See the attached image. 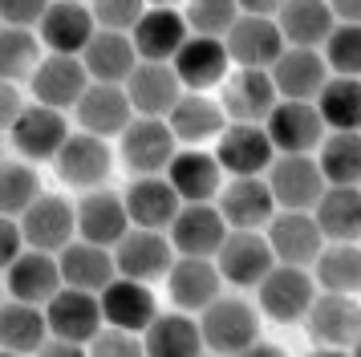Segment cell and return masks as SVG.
<instances>
[{
  "mask_svg": "<svg viewBox=\"0 0 361 357\" xmlns=\"http://www.w3.org/2000/svg\"><path fill=\"white\" fill-rule=\"evenodd\" d=\"M317 167L329 187H361V134H325Z\"/></svg>",
  "mask_w": 361,
  "mask_h": 357,
  "instance_id": "obj_41",
  "label": "cell"
},
{
  "mask_svg": "<svg viewBox=\"0 0 361 357\" xmlns=\"http://www.w3.org/2000/svg\"><path fill=\"white\" fill-rule=\"evenodd\" d=\"M82 65L90 81H102V85H126L130 73L138 69V53H134V41L122 37V32H94V41L85 45Z\"/></svg>",
  "mask_w": 361,
  "mask_h": 357,
  "instance_id": "obj_35",
  "label": "cell"
},
{
  "mask_svg": "<svg viewBox=\"0 0 361 357\" xmlns=\"http://www.w3.org/2000/svg\"><path fill=\"white\" fill-rule=\"evenodd\" d=\"M8 138H13V146H17V155L29 167L33 162H53L57 159V150L66 146L69 138V122L66 114L49 110V106H25L20 110V118L13 122V130H8Z\"/></svg>",
  "mask_w": 361,
  "mask_h": 357,
  "instance_id": "obj_18",
  "label": "cell"
},
{
  "mask_svg": "<svg viewBox=\"0 0 361 357\" xmlns=\"http://www.w3.org/2000/svg\"><path fill=\"white\" fill-rule=\"evenodd\" d=\"M215 159L231 178H260L276 162V146L264 126L252 122H228V130L215 138Z\"/></svg>",
  "mask_w": 361,
  "mask_h": 357,
  "instance_id": "obj_6",
  "label": "cell"
},
{
  "mask_svg": "<svg viewBox=\"0 0 361 357\" xmlns=\"http://www.w3.org/2000/svg\"><path fill=\"white\" fill-rule=\"evenodd\" d=\"M228 57L235 69H272L280 61V53H284V37L276 29V16H244L235 20V29L228 32Z\"/></svg>",
  "mask_w": 361,
  "mask_h": 357,
  "instance_id": "obj_20",
  "label": "cell"
},
{
  "mask_svg": "<svg viewBox=\"0 0 361 357\" xmlns=\"http://www.w3.org/2000/svg\"><path fill=\"white\" fill-rule=\"evenodd\" d=\"M61 264V280L66 289H78V292H94L102 296L106 284L118 280V264H114V252L110 248H98V243H85V240H73L57 256Z\"/></svg>",
  "mask_w": 361,
  "mask_h": 357,
  "instance_id": "obj_33",
  "label": "cell"
},
{
  "mask_svg": "<svg viewBox=\"0 0 361 357\" xmlns=\"http://www.w3.org/2000/svg\"><path fill=\"white\" fill-rule=\"evenodd\" d=\"M122 90L130 97L134 118H163V122L166 114L179 106V97L187 94L175 65H154V61H138V69L130 73V81Z\"/></svg>",
  "mask_w": 361,
  "mask_h": 357,
  "instance_id": "obj_25",
  "label": "cell"
},
{
  "mask_svg": "<svg viewBox=\"0 0 361 357\" xmlns=\"http://www.w3.org/2000/svg\"><path fill=\"white\" fill-rule=\"evenodd\" d=\"M317 292L333 296H361V243H325L321 260L312 264Z\"/></svg>",
  "mask_w": 361,
  "mask_h": 357,
  "instance_id": "obj_39",
  "label": "cell"
},
{
  "mask_svg": "<svg viewBox=\"0 0 361 357\" xmlns=\"http://www.w3.org/2000/svg\"><path fill=\"white\" fill-rule=\"evenodd\" d=\"M0 162H4V146H0Z\"/></svg>",
  "mask_w": 361,
  "mask_h": 357,
  "instance_id": "obj_58",
  "label": "cell"
},
{
  "mask_svg": "<svg viewBox=\"0 0 361 357\" xmlns=\"http://www.w3.org/2000/svg\"><path fill=\"white\" fill-rule=\"evenodd\" d=\"M264 240L272 248L276 264L284 268H309L321 260L325 252V236L312 219V211H276L272 224L264 227Z\"/></svg>",
  "mask_w": 361,
  "mask_h": 357,
  "instance_id": "obj_4",
  "label": "cell"
},
{
  "mask_svg": "<svg viewBox=\"0 0 361 357\" xmlns=\"http://www.w3.org/2000/svg\"><path fill=\"white\" fill-rule=\"evenodd\" d=\"M215 207L231 231H264L276 215V199L264 178H231V183H224Z\"/></svg>",
  "mask_w": 361,
  "mask_h": 357,
  "instance_id": "obj_26",
  "label": "cell"
},
{
  "mask_svg": "<svg viewBox=\"0 0 361 357\" xmlns=\"http://www.w3.org/2000/svg\"><path fill=\"white\" fill-rule=\"evenodd\" d=\"M349 353H353V357H361V341H357V345H353V349H349Z\"/></svg>",
  "mask_w": 361,
  "mask_h": 357,
  "instance_id": "obj_55",
  "label": "cell"
},
{
  "mask_svg": "<svg viewBox=\"0 0 361 357\" xmlns=\"http://www.w3.org/2000/svg\"><path fill=\"white\" fill-rule=\"evenodd\" d=\"M90 85L94 81L85 73L82 57H57V53H45V61L37 65L33 81H29L37 106H49L57 114L78 110V102H82V94Z\"/></svg>",
  "mask_w": 361,
  "mask_h": 357,
  "instance_id": "obj_14",
  "label": "cell"
},
{
  "mask_svg": "<svg viewBox=\"0 0 361 357\" xmlns=\"http://www.w3.org/2000/svg\"><path fill=\"white\" fill-rule=\"evenodd\" d=\"M110 167H114V150L110 143H102L94 134H69L66 146L57 150L53 159V171L66 187H82V191H98L102 183L110 178Z\"/></svg>",
  "mask_w": 361,
  "mask_h": 357,
  "instance_id": "obj_12",
  "label": "cell"
},
{
  "mask_svg": "<svg viewBox=\"0 0 361 357\" xmlns=\"http://www.w3.org/2000/svg\"><path fill=\"white\" fill-rule=\"evenodd\" d=\"M264 130L276 146V155H317L325 143V122L312 102H276Z\"/></svg>",
  "mask_w": 361,
  "mask_h": 357,
  "instance_id": "obj_17",
  "label": "cell"
},
{
  "mask_svg": "<svg viewBox=\"0 0 361 357\" xmlns=\"http://www.w3.org/2000/svg\"><path fill=\"white\" fill-rule=\"evenodd\" d=\"M215 268L224 276V284L260 289V280L276 268V256L264 240V231H231L219 248V256H215Z\"/></svg>",
  "mask_w": 361,
  "mask_h": 357,
  "instance_id": "obj_16",
  "label": "cell"
},
{
  "mask_svg": "<svg viewBox=\"0 0 361 357\" xmlns=\"http://www.w3.org/2000/svg\"><path fill=\"white\" fill-rule=\"evenodd\" d=\"M240 357H288V353H284L280 345H272V341H256V345H252V349H244Z\"/></svg>",
  "mask_w": 361,
  "mask_h": 357,
  "instance_id": "obj_53",
  "label": "cell"
},
{
  "mask_svg": "<svg viewBox=\"0 0 361 357\" xmlns=\"http://www.w3.org/2000/svg\"><path fill=\"white\" fill-rule=\"evenodd\" d=\"M268 73H272L280 102H317L321 90L329 85V78H333L317 49H284Z\"/></svg>",
  "mask_w": 361,
  "mask_h": 357,
  "instance_id": "obj_28",
  "label": "cell"
},
{
  "mask_svg": "<svg viewBox=\"0 0 361 357\" xmlns=\"http://www.w3.org/2000/svg\"><path fill=\"white\" fill-rule=\"evenodd\" d=\"M203 357H215V353H203Z\"/></svg>",
  "mask_w": 361,
  "mask_h": 357,
  "instance_id": "obj_59",
  "label": "cell"
},
{
  "mask_svg": "<svg viewBox=\"0 0 361 357\" xmlns=\"http://www.w3.org/2000/svg\"><path fill=\"white\" fill-rule=\"evenodd\" d=\"M142 349L147 357H203L207 345H203V333H199V317L191 313H159L154 325L142 333Z\"/></svg>",
  "mask_w": 361,
  "mask_h": 357,
  "instance_id": "obj_34",
  "label": "cell"
},
{
  "mask_svg": "<svg viewBox=\"0 0 361 357\" xmlns=\"http://www.w3.org/2000/svg\"><path fill=\"white\" fill-rule=\"evenodd\" d=\"M0 305H4V280H0Z\"/></svg>",
  "mask_w": 361,
  "mask_h": 357,
  "instance_id": "obj_56",
  "label": "cell"
},
{
  "mask_svg": "<svg viewBox=\"0 0 361 357\" xmlns=\"http://www.w3.org/2000/svg\"><path fill=\"white\" fill-rule=\"evenodd\" d=\"M199 333L207 353L240 357L260 341V308H252L244 296H219L207 313H199Z\"/></svg>",
  "mask_w": 361,
  "mask_h": 357,
  "instance_id": "obj_1",
  "label": "cell"
},
{
  "mask_svg": "<svg viewBox=\"0 0 361 357\" xmlns=\"http://www.w3.org/2000/svg\"><path fill=\"white\" fill-rule=\"evenodd\" d=\"M337 25H361V0H333Z\"/></svg>",
  "mask_w": 361,
  "mask_h": 357,
  "instance_id": "obj_52",
  "label": "cell"
},
{
  "mask_svg": "<svg viewBox=\"0 0 361 357\" xmlns=\"http://www.w3.org/2000/svg\"><path fill=\"white\" fill-rule=\"evenodd\" d=\"M276 29L288 49H317L321 53L329 32L337 29V16H333V4H321V0H284L276 13Z\"/></svg>",
  "mask_w": 361,
  "mask_h": 357,
  "instance_id": "obj_32",
  "label": "cell"
},
{
  "mask_svg": "<svg viewBox=\"0 0 361 357\" xmlns=\"http://www.w3.org/2000/svg\"><path fill=\"white\" fill-rule=\"evenodd\" d=\"M41 195H45L41 178H37V171L29 162H8V159L0 162V215L20 219Z\"/></svg>",
  "mask_w": 361,
  "mask_h": 357,
  "instance_id": "obj_43",
  "label": "cell"
},
{
  "mask_svg": "<svg viewBox=\"0 0 361 357\" xmlns=\"http://www.w3.org/2000/svg\"><path fill=\"white\" fill-rule=\"evenodd\" d=\"M191 37H212V41H228V32L240 20V4L235 0H195L183 8Z\"/></svg>",
  "mask_w": 361,
  "mask_h": 357,
  "instance_id": "obj_44",
  "label": "cell"
},
{
  "mask_svg": "<svg viewBox=\"0 0 361 357\" xmlns=\"http://www.w3.org/2000/svg\"><path fill=\"white\" fill-rule=\"evenodd\" d=\"M166 292H171V305L179 313H207L224 296V276L215 268V260L179 256L171 276H166Z\"/></svg>",
  "mask_w": 361,
  "mask_h": 357,
  "instance_id": "obj_29",
  "label": "cell"
},
{
  "mask_svg": "<svg viewBox=\"0 0 361 357\" xmlns=\"http://www.w3.org/2000/svg\"><path fill=\"white\" fill-rule=\"evenodd\" d=\"M45 61L41 37L29 29H4L0 25V81H33L37 65Z\"/></svg>",
  "mask_w": 361,
  "mask_h": 357,
  "instance_id": "obj_42",
  "label": "cell"
},
{
  "mask_svg": "<svg viewBox=\"0 0 361 357\" xmlns=\"http://www.w3.org/2000/svg\"><path fill=\"white\" fill-rule=\"evenodd\" d=\"M166 183L175 187L183 203H215L224 191V167L215 159V150L183 146L166 167Z\"/></svg>",
  "mask_w": 361,
  "mask_h": 357,
  "instance_id": "obj_24",
  "label": "cell"
},
{
  "mask_svg": "<svg viewBox=\"0 0 361 357\" xmlns=\"http://www.w3.org/2000/svg\"><path fill=\"white\" fill-rule=\"evenodd\" d=\"M73 118H78L82 134H94L102 143H110V138H122L126 134V126L134 122V106H130V97H126L122 85H102V81H94L82 94Z\"/></svg>",
  "mask_w": 361,
  "mask_h": 357,
  "instance_id": "obj_22",
  "label": "cell"
},
{
  "mask_svg": "<svg viewBox=\"0 0 361 357\" xmlns=\"http://www.w3.org/2000/svg\"><path fill=\"white\" fill-rule=\"evenodd\" d=\"M309 357H353L349 349H312Z\"/></svg>",
  "mask_w": 361,
  "mask_h": 357,
  "instance_id": "obj_54",
  "label": "cell"
},
{
  "mask_svg": "<svg viewBox=\"0 0 361 357\" xmlns=\"http://www.w3.org/2000/svg\"><path fill=\"white\" fill-rule=\"evenodd\" d=\"M0 357H17V353H4V349H0Z\"/></svg>",
  "mask_w": 361,
  "mask_h": 357,
  "instance_id": "obj_57",
  "label": "cell"
},
{
  "mask_svg": "<svg viewBox=\"0 0 361 357\" xmlns=\"http://www.w3.org/2000/svg\"><path fill=\"white\" fill-rule=\"evenodd\" d=\"M25 252H29V248H25V236H20V219L0 215V276L8 272Z\"/></svg>",
  "mask_w": 361,
  "mask_h": 357,
  "instance_id": "obj_49",
  "label": "cell"
},
{
  "mask_svg": "<svg viewBox=\"0 0 361 357\" xmlns=\"http://www.w3.org/2000/svg\"><path fill=\"white\" fill-rule=\"evenodd\" d=\"M122 199H126L130 227H142V231H171L175 215L183 211V199L166 183V175L130 178V187L122 191Z\"/></svg>",
  "mask_w": 361,
  "mask_h": 357,
  "instance_id": "obj_27",
  "label": "cell"
},
{
  "mask_svg": "<svg viewBox=\"0 0 361 357\" xmlns=\"http://www.w3.org/2000/svg\"><path fill=\"white\" fill-rule=\"evenodd\" d=\"M187 37H191L187 16H183V8H175V4H154V8H147L142 20H138V29L130 32L138 61H154V65L175 61L179 49L187 45Z\"/></svg>",
  "mask_w": 361,
  "mask_h": 357,
  "instance_id": "obj_15",
  "label": "cell"
},
{
  "mask_svg": "<svg viewBox=\"0 0 361 357\" xmlns=\"http://www.w3.org/2000/svg\"><path fill=\"white\" fill-rule=\"evenodd\" d=\"M171 248L175 256H187V260H215L224 240L231 236V227L224 224V215L215 203H183V211L175 215L171 224Z\"/></svg>",
  "mask_w": 361,
  "mask_h": 357,
  "instance_id": "obj_8",
  "label": "cell"
},
{
  "mask_svg": "<svg viewBox=\"0 0 361 357\" xmlns=\"http://www.w3.org/2000/svg\"><path fill=\"white\" fill-rule=\"evenodd\" d=\"M90 8H94V25L102 32H122V37H130L147 13V4H138V0H98Z\"/></svg>",
  "mask_w": 361,
  "mask_h": 357,
  "instance_id": "obj_46",
  "label": "cell"
},
{
  "mask_svg": "<svg viewBox=\"0 0 361 357\" xmlns=\"http://www.w3.org/2000/svg\"><path fill=\"white\" fill-rule=\"evenodd\" d=\"M171 65H175V73H179L187 94H207L212 85H224V81H228L231 57H228V45H224V41L187 37V45L179 49V57Z\"/></svg>",
  "mask_w": 361,
  "mask_h": 357,
  "instance_id": "obj_31",
  "label": "cell"
},
{
  "mask_svg": "<svg viewBox=\"0 0 361 357\" xmlns=\"http://www.w3.org/2000/svg\"><path fill=\"white\" fill-rule=\"evenodd\" d=\"M264 183L276 199V211H312L321 203V195L329 191L325 175L317 167V155H276Z\"/></svg>",
  "mask_w": 361,
  "mask_h": 357,
  "instance_id": "obj_2",
  "label": "cell"
},
{
  "mask_svg": "<svg viewBox=\"0 0 361 357\" xmlns=\"http://www.w3.org/2000/svg\"><path fill=\"white\" fill-rule=\"evenodd\" d=\"M45 321H49V337L73 341V345H90L106 329V321H102V301L94 292H78V289L57 292L49 305H45Z\"/></svg>",
  "mask_w": 361,
  "mask_h": 357,
  "instance_id": "obj_21",
  "label": "cell"
},
{
  "mask_svg": "<svg viewBox=\"0 0 361 357\" xmlns=\"http://www.w3.org/2000/svg\"><path fill=\"white\" fill-rule=\"evenodd\" d=\"M25 110V97L13 81H0V130H13V122L20 118Z\"/></svg>",
  "mask_w": 361,
  "mask_h": 357,
  "instance_id": "obj_50",
  "label": "cell"
},
{
  "mask_svg": "<svg viewBox=\"0 0 361 357\" xmlns=\"http://www.w3.org/2000/svg\"><path fill=\"white\" fill-rule=\"evenodd\" d=\"M85 353L90 357H147L142 349V337H134V333H122V329H102L98 337L85 345Z\"/></svg>",
  "mask_w": 361,
  "mask_h": 357,
  "instance_id": "obj_47",
  "label": "cell"
},
{
  "mask_svg": "<svg viewBox=\"0 0 361 357\" xmlns=\"http://www.w3.org/2000/svg\"><path fill=\"white\" fill-rule=\"evenodd\" d=\"M4 289H8V301L45 308L57 292L66 289L61 264H57V256H45V252H25V256L4 272Z\"/></svg>",
  "mask_w": 361,
  "mask_h": 357,
  "instance_id": "obj_30",
  "label": "cell"
},
{
  "mask_svg": "<svg viewBox=\"0 0 361 357\" xmlns=\"http://www.w3.org/2000/svg\"><path fill=\"white\" fill-rule=\"evenodd\" d=\"M20 236H25L29 252L61 256L78 236V203H69L66 195H41L33 207L20 215Z\"/></svg>",
  "mask_w": 361,
  "mask_h": 357,
  "instance_id": "obj_3",
  "label": "cell"
},
{
  "mask_svg": "<svg viewBox=\"0 0 361 357\" xmlns=\"http://www.w3.org/2000/svg\"><path fill=\"white\" fill-rule=\"evenodd\" d=\"M305 329L317 341V349H353L361 341V301L317 292L309 317H305Z\"/></svg>",
  "mask_w": 361,
  "mask_h": 357,
  "instance_id": "obj_9",
  "label": "cell"
},
{
  "mask_svg": "<svg viewBox=\"0 0 361 357\" xmlns=\"http://www.w3.org/2000/svg\"><path fill=\"white\" fill-rule=\"evenodd\" d=\"M33 357H90V353H85V345H73V341H57V337H49Z\"/></svg>",
  "mask_w": 361,
  "mask_h": 357,
  "instance_id": "obj_51",
  "label": "cell"
},
{
  "mask_svg": "<svg viewBox=\"0 0 361 357\" xmlns=\"http://www.w3.org/2000/svg\"><path fill=\"white\" fill-rule=\"evenodd\" d=\"M325 243H361V187H329L312 207Z\"/></svg>",
  "mask_w": 361,
  "mask_h": 357,
  "instance_id": "obj_37",
  "label": "cell"
},
{
  "mask_svg": "<svg viewBox=\"0 0 361 357\" xmlns=\"http://www.w3.org/2000/svg\"><path fill=\"white\" fill-rule=\"evenodd\" d=\"M321 57L333 78H361V25H337L329 32Z\"/></svg>",
  "mask_w": 361,
  "mask_h": 357,
  "instance_id": "obj_45",
  "label": "cell"
},
{
  "mask_svg": "<svg viewBox=\"0 0 361 357\" xmlns=\"http://www.w3.org/2000/svg\"><path fill=\"white\" fill-rule=\"evenodd\" d=\"M166 126H171V134L179 143L199 146V143H207V138H219L228 130V114L207 94H183L179 106L166 114Z\"/></svg>",
  "mask_w": 361,
  "mask_h": 357,
  "instance_id": "obj_36",
  "label": "cell"
},
{
  "mask_svg": "<svg viewBox=\"0 0 361 357\" xmlns=\"http://www.w3.org/2000/svg\"><path fill=\"white\" fill-rule=\"evenodd\" d=\"M98 301H102V321L110 325V329L134 333V337H142L154 325V317H159L154 289L138 284V280H126V276H118L114 284H106V292H102Z\"/></svg>",
  "mask_w": 361,
  "mask_h": 357,
  "instance_id": "obj_23",
  "label": "cell"
},
{
  "mask_svg": "<svg viewBox=\"0 0 361 357\" xmlns=\"http://www.w3.org/2000/svg\"><path fill=\"white\" fill-rule=\"evenodd\" d=\"M45 0H0V25L4 29H41V16H45Z\"/></svg>",
  "mask_w": 361,
  "mask_h": 357,
  "instance_id": "obj_48",
  "label": "cell"
},
{
  "mask_svg": "<svg viewBox=\"0 0 361 357\" xmlns=\"http://www.w3.org/2000/svg\"><path fill=\"white\" fill-rule=\"evenodd\" d=\"M175 248H171V236L166 231H142V227H130V236L114 248V264L118 276L126 280H138V284H154V280H166L171 268H175Z\"/></svg>",
  "mask_w": 361,
  "mask_h": 357,
  "instance_id": "obj_10",
  "label": "cell"
},
{
  "mask_svg": "<svg viewBox=\"0 0 361 357\" xmlns=\"http://www.w3.org/2000/svg\"><path fill=\"white\" fill-rule=\"evenodd\" d=\"M78 236L85 243H98L114 252L118 243L130 236V215H126V199L110 187L85 191L78 199Z\"/></svg>",
  "mask_w": 361,
  "mask_h": 357,
  "instance_id": "obj_19",
  "label": "cell"
},
{
  "mask_svg": "<svg viewBox=\"0 0 361 357\" xmlns=\"http://www.w3.org/2000/svg\"><path fill=\"white\" fill-rule=\"evenodd\" d=\"M312 106L329 134H361V78H329Z\"/></svg>",
  "mask_w": 361,
  "mask_h": 357,
  "instance_id": "obj_40",
  "label": "cell"
},
{
  "mask_svg": "<svg viewBox=\"0 0 361 357\" xmlns=\"http://www.w3.org/2000/svg\"><path fill=\"white\" fill-rule=\"evenodd\" d=\"M276 85H272V73L264 69H231L228 81L219 85V106L231 122H252V126H264L268 114L276 110Z\"/></svg>",
  "mask_w": 361,
  "mask_h": 357,
  "instance_id": "obj_13",
  "label": "cell"
},
{
  "mask_svg": "<svg viewBox=\"0 0 361 357\" xmlns=\"http://www.w3.org/2000/svg\"><path fill=\"white\" fill-rule=\"evenodd\" d=\"M45 341H49L45 308L20 305V301H4V305H0V349H4V353L33 357Z\"/></svg>",
  "mask_w": 361,
  "mask_h": 357,
  "instance_id": "obj_38",
  "label": "cell"
},
{
  "mask_svg": "<svg viewBox=\"0 0 361 357\" xmlns=\"http://www.w3.org/2000/svg\"><path fill=\"white\" fill-rule=\"evenodd\" d=\"M260 313L276 325H296L309 317L312 301H317V280L309 268H284L276 264L272 272L260 280Z\"/></svg>",
  "mask_w": 361,
  "mask_h": 357,
  "instance_id": "obj_7",
  "label": "cell"
},
{
  "mask_svg": "<svg viewBox=\"0 0 361 357\" xmlns=\"http://www.w3.org/2000/svg\"><path fill=\"white\" fill-rule=\"evenodd\" d=\"M94 32H98V25H94V8L90 4H82V0H53L45 8V16H41L37 37H41L45 53L82 57L85 45L94 41Z\"/></svg>",
  "mask_w": 361,
  "mask_h": 357,
  "instance_id": "obj_11",
  "label": "cell"
},
{
  "mask_svg": "<svg viewBox=\"0 0 361 357\" xmlns=\"http://www.w3.org/2000/svg\"><path fill=\"white\" fill-rule=\"evenodd\" d=\"M118 150H122V162L130 175H166L171 159L179 155V138L171 134L163 118H134L126 134L118 138Z\"/></svg>",
  "mask_w": 361,
  "mask_h": 357,
  "instance_id": "obj_5",
  "label": "cell"
}]
</instances>
